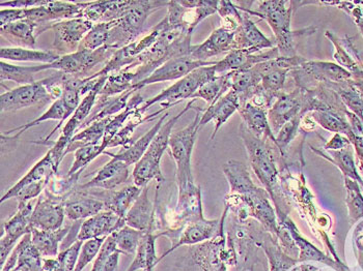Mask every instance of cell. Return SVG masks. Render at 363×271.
Returning a JSON list of instances; mask_svg holds the SVG:
<instances>
[{"label":"cell","instance_id":"6da1fadb","mask_svg":"<svg viewBox=\"0 0 363 271\" xmlns=\"http://www.w3.org/2000/svg\"><path fill=\"white\" fill-rule=\"evenodd\" d=\"M257 8L243 6L235 2L237 8L248 15L255 16L259 19L265 20L273 33L277 48L282 57H294L296 52L295 38L313 35L317 28H308L299 31H293L291 28L292 15L295 12V1H255Z\"/></svg>","mask_w":363,"mask_h":271},{"label":"cell","instance_id":"7a4b0ae2","mask_svg":"<svg viewBox=\"0 0 363 271\" xmlns=\"http://www.w3.org/2000/svg\"><path fill=\"white\" fill-rule=\"evenodd\" d=\"M196 100H190L180 113L170 118L168 122H165L159 133L155 137L149 149L143 154V158H140V162L134 166L132 177H133L134 185L136 187H147L152 180H156L158 185H161L163 181H165V177L163 176L162 171H161V158H162L163 154L168 149L170 136H172L174 125L178 122V120L188 110L192 108V105Z\"/></svg>","mask_w":363,"mask_h":271},{"label":"cell","instance_id":"3957f363","mask_svg":"<svg viewBox=\"0 0 363 271\" xmlns=\"http://www.w3.org/2000/svg\"><path fill=\"white\" fill-rule=\"evenodd\" d=\"M239 133L245 145L253 171L274 197V189L277 187L279 174L275 162L277 154H284L277 147V143L259 140L250 133L243 122L240 125Z\"/></svg>","mask_w":363,"mask_h":271},{"label":"cell","instance_id":"277c9868","mask_svg":"<svg viewBox=\"0 0 363 271\" xmlns=\"http://www.w3.org/2000/svg\"><path fill=\"white\" fill-rule=\"evenodd\" d=\"M196 110V114L192 122L181 131L172 133L168 144L170 154L177 165L176 177L179 190H183L190 185H196L191 172V156L203 112V109Z\"/></svg>","mask_w":363,"mask_h":271},{"label":"cell","instance_id":"5b68a950","mask_svg":"<svg viewBox=\"0 0 363 271\" xmlns=\"http://www.w3.org/2000/svg\"><path fill=\"white\" fill-rule=\"evenodd\" d=\"M167 4L168 1H151V0L135 1L124 17L114 20L108 45L123 48L135 42L143 33L149 16Z\"/></svg>","mask_w":363,"mask_h":271},{"label":"cell","instance_id":"8992f818","mask_svg":"<svg viewBox=\"0 0 363 271\" xmlns=\"http://www.w3.org/2000/svg\"><path fill=\"white\" fill-rule=\"evenodd\" d=\"M216 76L215 66L203 67V68L194 69L186 77L182 78L165 91H161L159 95L143 103L140 108L143 112H147L153 105L161 104L162 108L169 109L182 100L191 98L192 96L199 91V87L203 86L205 83L209 82Z\"/></svg>","mask_w":363,"mask_h":271},{"label":"cell","instance_id":"52a82bcc","mask_svg":"<svg viewBox=\"0 0 363 271\" xmlns=\"http://www.w3.org/2000/svg\"><path fill=\"white\" fill-rule=\"evenodd\" d=\"M118 49L120 48L111 45H106L97 50L78 49L76 52L71 54L60 56L53 64H45V69H55L56 71H60L66 75L84 79L89 77L87 75L98 64L104 62L106 64Z\"/></svg>","mask_w":363,"mask_h":271},{"label":"cell","instance_id":"ba28073f","mask_svg":"<svg viewBox=\"0 0 363 271\" xmlns=\"http://www.w3.org/2000/svg\"><path fill=\"white\" fill-rule=\"evenodd\" d=\"M308 113V91L295 84L292 91L284 89L275 98L272 106L268 110L269 123L273 133L277 135L286 122L297 116L303 117Z\"/></svg>","mask_w":363,"mask_h":271},{"label":"cell","instance_id":"9c48e42d","mask_svg":"<svg viewBox=\"0 0 363 271\" xmlns=\"http://www.w3.org/2000/svg\"><path fill=\"white\" fill-rule=\"evenodd\" d=\"M38 199L28 202L18 203L14 216L4 221L0 239V265H4L11 253L14 250L18 241L30 233V219Z\"/></svg>","mask_w":363,"mask_h":271},{"label":"cell","instance_id":"30bf717a","mask_svg":"<svg viewBox=\"0 0 363 271\" xmlns=\"http://www.w3.org/2000/svg\"><path fill=\"white\" fill-rule=\"evenodd\" d=\"M51 98L46 78L33 84L22 85L10 89L0 96L1 113H10L35 105L48 104Z\"/></svg>","mask_w":363,"mask_h":271},{"label":"cell","instance_id":"8fae6325","mask_svg":"<svg viewBox=\"0 0 363 271\" xmlns=\"http://www.w3.org/2000/svg\"><path fill=\"white\" fill-rule=\"evenodd\" d=\"M67 199L56 197L45 190L38 198L33 214H31V229L55 231L64 226L66 217Z\"/></svg>","mask_w":363,"mask_h":271},{"label":"cell","instance_id":"7c38bea8","mask_svg":"<svg viewBox=\"0 0 363 271\" xmlns=\"http://www.w3.org/2000/svg\"><path fill=\"white\" fill-rule=\"evenodd\" d=\"M95 24L84 18L65 20L55 22L50 26L55 33L53 49L57 54H71L79 49L85 35L91 30Z\"/></svg>","mask_w":363,"mask_h":271},{"label":"cell","instance_id":"4fadbf2b","mask_svg":"<svg viewBox=\"0 0 363 271\" xmlns=\"http://www.w3.org/2000/svg\"><path fill=\"white\" fill-rule=\"evenodd\" d=\"M218 62H199L191 56H183V57L172 58L168 60L163 66L156 69L151 76L143 81L136 83L133 86L135 91H140L143 87L167 81H174L186 77L188 74L194 69L203 68V67L215 66Z\"/></svg>","mask_w":363,"mask_h":271},{"label":"cell","instance_id":"5bb4252c","mask_svg":"<svg viewBox=\"0 0 363 271\" xmlns=\"http://www.w3.org/2000/svg\"><path fill=\"white\" fill-rule=\"evenodd\" d=\"M279 56V51L277 47L261 53H257L252 49H238L230 51L223 59L219 60L215 64V69L217 75H225L232 71L252 69L257 64L275 59Z\"/></svg>","mask_w":363,"mask_h":271},{"label":"cell","instance_id":"9a60e30c","mask_svg":"<svg viewBox=\"0 0 363 271\" xmlns=\"http://www.w3.org/2000/svg\"><path fill=\"white\" fill-rule=\"evenodd\" d=\"M234 29L221 25L220 28L212 31L210 37L199 45H194L191 49V57L199 62H209V58L230 53L235 50Z\"/></svg>","mask_w":363,"mask_h":271},{"label":"cell","instance_id":"2e32d148","mask_svg":"<svg viewBox=\"0 0 363 271\" xmlns=\"http://www.w3.org/2000/svg\"><path fill=\"white\" fill-rule=\"evenodd\" d=\"M226 209L224 212L223 219H214V221H209V219H199V221H194V223L187 224L183 230L181 231L180 236H179L177 243L172 246L170 250H168L165 254L159 258L158 262H160L163 258L167 257L170 253L174 252L177 248H180L181 246L185 244H196L201 243V241H209V239L214 238L218 236L219 233L223 231V219L225 217Z\"/></svg>","mask_w":363,"mask_h":271},{"label":"cell","instance_id":"e0dca14e","mask_svg":"<svg viewBox=\"0 0 363 271\" xmlns=\"http://www.w3.org/2000/svg\"><path fill=\"white\" fill-rule=\"evenodd\" d=\"M242 12V11H241ZM274 40L268 39L252 21L250 15L242 12L239 21V28L235 35V50L238 49H252L257 53L264 52L275 48Z\"/></svg>","mask_w":363,"mask_h":271},{"label":"cell","instance_id":"ac0fdd59","mask_svg":"<svg viewBox=\"0 0 363 271\" xmlns=\"http://www.w3.org/2000/svg\"><path fill=\"white\" fill-rule=\"evenodd\" d=\"M126 226L124 219L116 216L111 210H104L97 216L85 219L82 224L77 241H86L89 239L108 237Z\"/></svg>","mask_w":363,"mask_h":271},{"label":"cell","instance_id":"d6986e66","mask_svg":"<svg viewBox=\"0 0 363 271\" xmlns=\"http://www.w3.org/2000/svg\"><path fill=\"white\" fill-rule=\"evenodd\" d=\"M129 166L122 161L111 158L106 165L96 172L95 176L84 185H80V190L101 189L114 190L129 179Z\"/></svg>","mask_w":363,"mask_h":271},{"label":"cell","instance_id":"ffe728a7","mask_svg":"<svg viewBox=\"0 0 363 271\" xmlns=\"http://www.w3.org/2000/svg\"><path fill=\"white\" fill-rule=\"evenodd\" d=\"M66 217L72 221H79L89 217L97 216L106 210L102 200L89 194L86 190L76 188L70 197L67 199Z\"/></svg>","mask_w":363,"mask_h":271},{"label":"cell","instance_id":"44dd1931","mask_svg":"<svg viewBox=\"0 0 363 271\" xmlns=\"http://www.w3.org/2000/svg\"><path fill=\"white\" fill-rule=\"evenodd\" d=\"M241 108V102L236 91L230 89L225 95L210 105L207 109L203 110L201 118V127L207 125L210 122H214V132L211 136V140L215 138L218 133L219 129L230 120V116L235 112L239 111Z\"/></svg>","mask_w":363,"mask_h":271},{"label":"cell","instance_id":"7402d4cb","mask_svg":"<svg viewBox=\"0 0 363 271\" xmlns=\"http://www.w3.org/2000/svg\"><path fill=\"white\" fill-rule=\"evenodd\" d=\"M58 168H60V166L55 163L51 152H47L39 162L33 165V167L29 170L26 176L22 177L11 189L6 190V194L2 196L1 203L14 198L16 192L26 187V185L38 183H45L49 185L51 178L57 174Z\"/></svg>","mask_w":363,"mask_h":271},{"label":"cell","instance_id":"603a6c76","mask_svg":"<svg viewBox=\"0 0 363 271\" xmlns=\"http://www.w3.org/2000/svg\"><path fill=\"white\" fill-rule=\"evenodd\" d=\"M143 189V188H138L134 185L118 190H103V192H94L89 190L86 192L102 200L105 203L106 210H111L116 216L125 219L130 208L140 196Z\"/></svg>","mask_w":363,"mask_h":271},{"label":"cell","instance_id":"cb8c5ba5","mask_svg":"<svg viewBox=\"0 0 363 271\" xmlns=\"http://www.w3.org/2000/svg\"><path fill=\"white\" fill-rule=\"evenodd\" d=\"M125 221L127 226L134 229L143 231V232L154 230L155 232L156 205L150 200L149 185L143 188L140 196L128 212Z\"/></svg>","mask_w":363,"mask_h":271},{"label":"cell","instance_id":"d4e9b609","mask_svg":"<svg viewBox=\"0 0 363 271\" xmlns=\"http://www.w3.org/2000/svg\"><path fill=\"white\" fill-rule=\"evenodd\" d=\"M168 115H169L168 112L163 114V115L159 118L158 122L155 123L153 127L150 129L149 132H147L145 135L141 136L138 140L130 144L126 149H123L120 152L116 154L107 151H105L104 154L111 156V158H114V160L122 161V162L127 163L129 167L131 165L135 166L136 163L140 162V158H143V154H145V151L149 149L151 143L153 142L155 137L157 136V134L159 133L162 125H164L165 120H167Z\"/></svg>","mask_w":363,"mask_h":271},{"label":"cell","instance_id":"484cf974","mask_svg":"<svg viewBox=\"0 0 363 271\" xmlns=\"http://www.w3.org/2000/svg\"><path fill=\"white\" fill-rule=\"evenodd\" d=\"M244 125H246L250 133L259 140L265 142L277 143L275 135L271 129L268 120V111L265 109L257 108L252 103H246L239 110Z\"/></svg>","mask_w":363,"mask_h":271},{"label":"cell","instance_id":"4316f807","mask_svg":"<svg viewBox=\"0 0 363 271\" xmlns=\"http://www.w3.org/2000/svg\"><path fill=\"white\" fill-rule=\"evenodd\" d=\"M66 120V108H65L62 98H60V100H55L52 105L49 107V109L47 110L45 113H43L40 117L35 118L33 122H29L24 125H21V127L10 129V131L6 132L4 135L10 137L13 141H17V139L19 138L22 134L26 133L28 129H31V127H37V125H41L42 122H47V120H56V122H60L55 129L50 132V134L46 136V138L43 139L42 141H35V142H33L37 143V144H48L49 139L55 135L56 131H58V129L64 125L65 120Z\"/></svg>","mask_w":363,"mask_h":271},{"label":"cell","instance_id":"83f0119b","mask_svg":"<svg viewBox=\"0 0 363 271\" xmlns=\"http://www.w3.org/2000/svg\"><path fill=\"white\" fill-rule=\"evenodd\" d=\"M72 226H62L55 231L31 229V241L43 258H56L60 254V244L68 237Z\"/></svg>","mask_w":363,"mask_h":271},{"label":"cell","instance_id":"f1b7e54d","mask_svg":"<svg viewBox=\"0 0 363 271\" xmlns=\"http://www.w3.org/2000/svg\"><path fill=\"white\" fill-rule=\"evenodd\" d=\"M154 230L143 232L135 258L126 271H153L159 263L156 253V239Z\"/></svg>","mask_w":363,"mask_h":271},{"label":"cell","instance_id":"f546056e","mask_svg":"<svg viewBox=\"0 0 363 271\" xmlns=\"http://www.w3.org/2000/svg\"><path fill=\"white\" fill-rule=\"evenodd\" d=\"M60 54L55 51L35 50V49L23 48V47H12L0 49L1 60H11V62H39L41 64H50L55 62Z\"/></svg>","mask_w":363,"mask_h":271},{"label":"cell","instance_id":"4dcf8cb0","mask_svg":"<svg viewBox=\"0 0 363 271\" xmlns=\"http://www.w3.org/2000/svg\"><path fill=\"white\" fill-rule=\"evenodd\" d=\"M17 263L13 271H45L42 255L31 241V234H26L16 246Z\"/></svg>","mask_w":363,"mask_h":271},{"label":"cell","instance_id":"1f68e13d","mask_svg":"<svg viewBox=\"0 0 363 271\" xmlns=\"http://www.w3.org/2000/svg\"><path fill=\"white\" fill-rule=\"evenodd\" d=\"M111 117H106L104 120H97V122L91 123L84 129H80L75 136L72 138L70 145H69L68 154L72 151L82 149V147L89 146V145H95L101 143L106 133L107 125H109Z\"/></svg>","mask_w":363,"mask_h":271},{"label":"cell","instance_id":"d6a6232c","mask_svg":"<svg viewBox=\"0 0 363 271\" xmlns=\"http://www.w3.org/2000/svg\"><path fill=\"white\" fill-rule=\"evenodd\" d=\"M0 30L2 37L11 40L10 42H20L29 47L35 46L37 38L39 37V26L29 19L20 20L15 23L1 26Z\"/></svg>","mask_w":363,"mask_h":271},{"label":"cell","instance_id":"836d02e7","mask_svg":"<svg viewBox=\"0 0 363 271\" xmlns=\"http://www.w3.org/2000/svg\"><path fill=\"white\" fill-rule=\"evenodd\" d=\"M327 38L335 46V59L342 68L348 71L350 74L363 77V69L359 66V59L354 54V48L348 40H340L330 31H326Z\"/></svg>","mask_w":363,"mask_h":271},{"label":"cell","instance_id":"e575fe53","mask_svg":"<svg viewBox=\"0 0 363 271\" xmlns=\"http://www.w3.org/2000/svg\"><path fill=\"white\" fill-rule=\"evenodd\" d=\"M223 172L230 183L232 194L243 195L255 188L244 163L228 161L224 163Z\"/></svg>","mask_w":363,"mask_h":271},{"label":"cell","instance_id":"d590c367","mask_svg":"<svg viewBox=\"0 0 363 271\" xmlns=\"http://www.w3.org/2000/svg\"><path fill=\"white\" fill-rule=\"evenodd\" d=\"M46 71L45 64L39 66H15L9 62L1 60L0 62V81H12L17 83L20 86L22 85L33 84L37 81L35 76L40 71Z\"/></svg>","mask_w":363,"mask_h":271},{"label":"cell","instance_id":"8d00e7d4","mask_svg":"<svg viewBox=\"0 0 363 271\" xmlns=\"http://www.w3.org/2000/svg\"><path fill=\"white\" fill-rule=\"evenodd\" d=\"M134 84H135L134 71H122L120 73L112 74L107 78L98 98L107 100V98L122 95V93L133 89Z\"/></svg>","mask_w":363,"mask_h":271},{"label":"cell","instance_id":"74e56055","mask_svg":"<svg viewBox=\"0 0 363 271\" xmlns=\"http://www.w3.org/2000/svg\"><path fill=\"white\" fill-rule=\"evenodd\" d=\"M230 89H232V85H230V73L225 74V75H217L209 82L205 83L203 86L199 87V91L192 96L191 98L192 100L201 98L207 102L210 106Z\"/></svg>","mask_w":363,"mask_h":271},{"label":"cell","instance_id":"f35d334b","mask_svg":"<svg viewBox=\"0 0 363 271\" xmlns=\"http://www.w3.org/2000/svg\"><path fill=\"white\" fill-rule=\"evenodd\" d=\"M112 235L116 241V248L121 254L125 256H135L143 238V231L134 229L126 225Z\"/></svg>","mask_w":363,"mask_h":271},{"label":"cell","instance_id":"ab89813d","mask_svg":"<svg viewBox=\"0 0 363 271\" xmlns=\"http://www.w3.org/2000/svg\"><path fill=\"white\" fill-rule=\"evenodd\" d=\"M114 21L101 22V23L95 24L91 30L85 35L84 41L80 44L79 49L97 50V49L108 45Z\"/></svg>","mask_w":363,"mask_h":271},{"label":"cell","instance_id":"60d3db41","mask_svg":"<svg viewBox=\"0 0 363 271\" xmlns=\"http://www.w3.org/2000/svg\"><path fill=\"white\" fill-rule=\"evenodd\" d=\"M108 149L106 143L101 141V143L95 145H89V146L82 147L75 151V160L72 163L70 170L68 171V175L82 173L87 165H89L94 160L98 158L101 154H104Z\"/></svg>","mask_w":363,"mask_h":271},{"label":"cell","instance_id":"b9f144b4","mask_svg":"<svg viewBox=\"0 0 363 271\" xmlns=\"http://www.w3.org/2000/svg\"><path fill=\"white\" fill-rule=\"evenodd\" d=\"M309 113L317 125H321L323 129L336 134H347L351 139L354 136L349 123L345 122L335 111H313Z\"/></svg>","mask_w":363,"mask_h":271},{"label":"cell","instance_id":"7bdbcfd3","mask_svg":"<svg viewBox=\"0 0 363 271\" xmlns=\"http://www.w3.org/2000/svg\"><path fill=\"white\" fill-rule=\"evenodd\" d=\"M290 73L291 71L286 69L277 68L272 69L264 76L263 80H262V87L267 93L277 98V96L284 91L286 79H288Z\"/></svg>","mask_w":363,"mask_h":271},{"label":"cell","instance_id":"ee69618b","mask_svg":"<svg viewBox=\"0 0 363 271\" xmlns=\"http://www.w3.org/2000/svg\"><path fill=\"white\" fill-rule=\"evenodd\" d=\"M82 173L74 174V175L60 176L56 174L51 178L47 190L51 194L60 198L68 199L71 196L72 192L75 190L76 185Z\"/></svg>","mask_w":363,"mask_h":271},{"label":"cell","instance_id":"f6af8a7d","mask_svg":"<svg viewBox=\"0 0 363 271\" xmlns=\"http://www.w3.org/2000/svg\"><path fill=\"white\" fill-rule=\"evenodd\" d=\"M106 238L107 237H101V238L89 239V241H84L79 258H78L77 265H76L74 271H84L89 263L95 261Z\"/></svg>","mask_w":363,"mask_h":271},{"label":"cell","instance_id":"bcb514c9","mask_svg":"<svg viewBox=\"0 0 363 271\" xmlns=\"http://www.w3.org/2000/svg\"><path fill=\"white\" fill-rule=\"evenodd\" d=\"M347 192H348V208L352 221H357L363 217V198L358 185L354 181L346 179Z\"/></svg>","mask_w":363,"mask_h":271},{"label":"cell","instance_id":"7dc6e473","mask_svg":"<svg viewBox=\"0 0 363 271\" xmlns=\"http://www.w3.org/2000/svg\"><path fill=\"white\" fill-rule=\"evenodd\" d=\"M340 98L352 113L357 115L363 122V100L359 91L353 85L338 89Z\"/></svg>","mask_w":363,"mask_h":271},{"label":"cell","instance_id":"c3c4849f","mask_svg":"<svg viewBox=\"0 0 363 271\" xmlns=\"http://www.w3.org/2000/svg\"><path fill=\"white\" fill-rule=\"evenodd\" d=\"M302 116H297L293 118L290 122L286 123L279 133L275 135V141H277V147H279L281 154H284V149L290 144L291 142L298 135L300 129V122H301Z\"/></svg>","mask_w":363,"mask_h":271},{"label":"cell","instance_id":"681fc988","mask_svg":"<svg viewBox=\"0 0 363 271\" xmlns=\"http://www.w3.org/2000/svg\"><path fill=\"white\" fill-rule=\"evenodd\" d=\"M331 154L335 158L333 163H336V166H338L346 175L358 179L362 183V179L359 178L357 172H356L353 156H352L351 149H349V147L340 149V151H331Z\"/></svg>","mask_w":363,"mask_h":271},{"label":"cell","instance_id":"f907efd6","mask_svg":"<svg viewBox=\"0 0 363 271\" xmlns=\"http://www.w3.org/2000/svg\"><path fill=\"white\" fill-rule=\"evenodd\" d=\"M84 241H76L69 248H65L64 250L58 254L57 258L60 263L64 265L65 270L74 271L76 265H77L78 258H79L80 250H82Z\"/></svg>","mask_w":363,"mask_h":271},{"label":"cell","instance_id":"816d5d0a","mask_svg":"<svg viewBox=\"0 0 363 271\" xmlns=\"http://www.w3.org/2000/svg\"><path fill=\"white\" fill-rule=\"evenodd\" d=\"M26 19L24 8H1L0 11V28Z\"/></svg>","mask_w":363,"mask_h":271},{"label":"cell","instance_id":"f5cc1de1","mask_svg":"<svg viewBox=\"0 0 363 271\" xmlns=\"http://www.w3.org/2000/svg\"><path fill=\"white\" fill-rule=\"evenodd\" d=\"M45 2H46V0H12V1H0V6H1V8L28 10V8L43 6Z\"/></svg>","mask_w":363,"mask_h":271},{"label":"cell","instance_id":"db71d44e","mask_svg":"<svg viewBox=\"0 0 363 271\" xmlns=\"http://www.w3.org/2000/svg\"><path fill=\"white\" fill-rule=\"evenodd\" d=\"M350 142L348 139L344 138L340 134H335V136L325 145V149H344L348 147Z\"/></svg>","mask_w":363,"mask_h":271},{"label":"cell","instance_id":"11a10c76","mask_svg":"<svg viewBox=\"0 0 363 271\" xmlns=\"http://www.w3.org/2000/svg\"><path fill=\"white\" fill-rule=\"evenodd\" d=\"M315 127H317V122L313 120L311 113L306 114V115L301 118V122H300V129H301V131L308 133V132L313 131Z\"/></svg>","mask_w":363,"mask_h":271},{"label":"cell","instance_id":"9f6ffc18","mask_svg":"<svg viewBox=\"0 0 363 271\" xmlns=\"http://www.w3.org/2000/svg\"><path fill=\"white\" fill-rule=\"evenodd\" d=\"M360 4H363V1H362V2H360Z\"/></svg>","mask_w":363,"mask_h":271}]
</instances>
